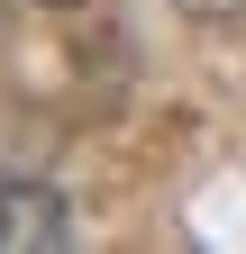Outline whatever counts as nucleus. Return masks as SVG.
<instances>
[{"instance_id": "3", "label": "nucleus", "mask_w": 246, "mask_h": 254, "mask_svg": "<svg viewBox=\"0 0 246 254\" xmlns=\"http://www.w3.org/2000/svg\"><path fill=\"white\" fill-rule=\"evenodd\" d=\"M46 9H73V0H46Z\"/></svg>"}, {"instance_id": "1", "label": "nucleus", "mask_w": 246, "mask_h": 254, "mask_svg": "<svg viewBox=\"0 0 246 254\" xmlns=\"http://www.w3.org/2000/svg\"><path fill=\"white\" fill-rule=\"evenodd\" d=\"M0 245H27V254H55V245H73V209H64V190H46V182H0Z\"/></svg>"}, {"instance_id": "2", "label": "nucleus", "mask_w": 246, "mask_h": 254, "mask_svg": "<svg viewBox=\"0 0 246 254\" xmlns=\"http://www.w3.org/2000/svg\"><path fill=\"white\" fill-rule=\"evenodd\" d=\"M182 9H237V0H182Z\"/></svg>"}]
</instances>
